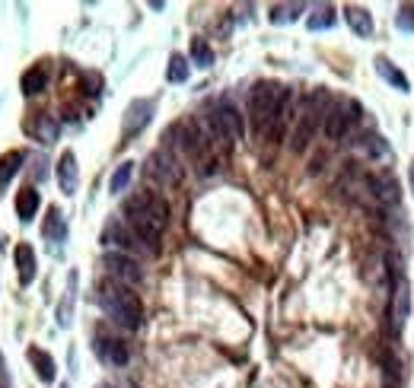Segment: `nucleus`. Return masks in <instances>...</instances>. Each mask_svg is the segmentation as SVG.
<instances>
[{
	"instance_id": "1",
	"label": "nucleus",
	"mask_w": 414,
	"mask_h": 388,
	"mask_svg": "<svg viewBox=\"0 0 414 388\" xmlns=\"http://www.w3.org/2000/svg\"><path fill=\"white\" fill-rule=\"evenodd\" d=\"M121 213H125L127 226L137 233V239L144 242L146 252L159 254V239H163V229L169 226V204L156 191H137L125 201Z\"/></svg>"
},
{
	"instance_id": "2",
	"label": "nucleus",
	"mask_w": 414,
	"mask_h": 388,
	"mask_svg": "<svg viewBox=\"0 0 414 388\" xmlns=\"http://www.w3.org/2000/svg\"><path fill=\"white\" fill-rule=\"evenodd\" d=\"M99 302L105 309V315L112 322H118L121 328L137 331L144 324V305H140L137 293H131V286L118 283V280H102L99 283Z\"/></svg>"
},
{
	"instance_id": "3",
	"label": "nucleus",
	"mask_w": 414,
	"mask_h": 388,
	"mask_svg": "<svg viewBox=\"0 0 414 388\" xmlns=\"http://www.w3.org/2000/svg\"><path fill=\"white\" fill-rule=\"evenodd\" d=\"M290 99V89L280 86L274 80H258L248 89V118H252L255 134H265L268 124L274 121V114L280 112V105Z\"/></svg>"
},
{
	"instance_id": "4",
	"label": "nucleus",
	"mask_w": 414,
	"mask_h": 388,
	"mask_svg": "<svg viewBox=\"0 0 414 388\" xmlns=\"http://www.w3.org/2000/svg\"><path fill=\"white\" fill-rule=\"evenodd\" d=\"M318 95H322V93L309 95V99H306V108L299 112L297 127H293V134H290V150L293 153H306V150H309V143H312V137H316L318 121H322V112L316 108Z\"/></svg>"
},
{
	"instance_id": "5",
	"label": "nucleus",
	"mask_w": 414,
	"mask_h": 388,
	"mask_svg": "<svg viewBox=\"0 0 414 388\" xmlns=\"http://www.w3.org/2000/svg\"><path fill=\"white\" fill-rule=\"evenodd\" d=\"M207 121H210L214 137H220V140H242L246 137L242 112L236 105H229V102H220V105L214 108V114H207Z\"/></svg>"
},
{
	"instance_id": "6",
	"label": "nucleus",
	"mask_w": 414,
	"mask_h": 388,
	"mask_svg": "<svg viewBox=\"0 0 414 388\" xmlns=\"http://www.w3.org/2000/svg\"><path fill=\"white\" fill-rule=\"evenodd\" d=\"M102 264L108 267L112 280H118V283H125V286H140V283H144V271H140V264L131 258V254L105 252V254H102Z\"/></svg>"
},
{
	"instance_id": "7",
	"label": "nucleus",
	"mask_w": 414,
	"mask_h": 388,
	"mask_svg": "<svg viewBox=\"0 0 414 388\" xmlns=\"http://www.w3.org/2000/svg\"><path fill=\"white\" fill-rule=\"evenodd\" d=\"M102 242L105 245H115L118 252H125V254H131V252H146L144 248V242L137 239V233H134L131 226H127L125 220H112L105 229H102ZM150 254V252H146Z\"/></svg>"
},
{
	"instance_id": "8",
	"label": "nucleus",
	"mask_w": 414,
	"mask_h": 388,
	"mask_svg": "<svg viewBox=\"0 0 414 388\" xmlns=\"http://www.w3.org/2000/svg\"><path fill=\"white\" fill-rule=\"evenodd\" d=\"M350 114H347V102H335V105L325 112V121H322V131L328 140H341L344 134L350 131Z\"/></svg>"
},
{
	"instance_id": "9",
	"label": "nucleus",
	"mask_w": 414,
	"mask_h": 388,
	"mask_svg": "<svg viewBox=\"0 0 414 388\" xmlns=\"http://www.w3.org/2000/svg\"><path fill=\"white\" fill-rule=\"evenodd\" d=\"M367 184H369L373 197L382 204V207H395V204L401 201V188H398V182H395L392 175H369Z\"/></svg>"
},
{
	"instance_id": "10",
	"label": "nucleus",
	"mask_w": 414,
	"mask_h": 388,
	"mask_svg": "<svg viewBox=\"0 0 414 388\" xmlns=\"http://www.w3.org/2000/svg\"><path fill=\"white\" fill-rule=\"evenodd\" d=\"M150 175L156 178V182H163V184H176L178 178H182V169H178L176 159H172L166 150H156L150 156Z\"/></svg>"
},
{
	"instance_id": "11",
	"label": "nucleus",
	"mask_w": 414,
	"mask_h": 388,
	"mask_svg": "<svg viewBox=\"0 0 414 388\" xmlns=\"http://www.w3.org/2000/svg\"><path fill=\"white\" fill-rule=\"evenodd\" d=\"M96 353L105 363H112V366H125V363L131 360L125 343H121L118 337H108V334H96Z\"/></svg>"
},
{
	"instance_id": "12",
	"label": "nucleus",
	"mask_w": 414,
	"mask_h": 388,
	"mask_svg": "<svg viewBox=\"0 0 414 388\" xmlns=\"http://www.w3.org/2000/svg\"><path fill=\"white\" fill-rule=\"evenodd\" d=\"M57 184H61L64 194H76V184H80V172H76V156L74 153H64L61 163H57Z\"/></svg>"
},
{
	"instance_id": "13",
	"label": "nucleus",
	"mask_w": 414,
	"mask_h": 388,
	"mask_svg": "<svg viewBox=\"0 0 414 388\" xmlns=\"http://www.w3.org/2000/svg\"><path fill=\"white\" fill-rule=\"evenodd\" d=\"M13 258H16V267H19V283L29 286L32 280H35V248L29 245V242H19L16 248H13Z\"/></svg>"
},
{
	"instance_id": "14",
	"label": "nucleus",
	"mask_w": 414,
	"mask_h": 388,
	"mask_svg": "<svg viewBox=\"0 0 414 388\" xmlns=\"http://www.w3.org/2000/svg\"><path fill=\"white\" fill-rule=\"evenodd\" d=\"M344 19H347V25L360 38L373 35V13H367L363 6H344Z\"/></svg>"
},
{
	"instance_id": "15",
	"label": "nucleus",
	"mask_w": 414,
	"mask_h": 388,
	"mask_svg": "<svg viewBox=\"0 0 414 388\" xmlns=\"http://www.w3.org/2000/svg\"><path fill=\"white\" fill-rule=\"evenodd\" d=\"M38 204H42L38 191L35 188H23L16 194V216L23 223H32V220H35V213H38Z\"/></svg>"
},
{
	"instance_id": "16",
	"label": "nucleus",
	"mask_w": 414,
	"mask_h": 388,
	"mask_svg": "<svg viewBox=\"0 0 414 388\" xmlns=\"http://www.w3.org/2000/svg\"><path fill=\"white\" fill-rule=\"evenodd\" d=\"M153 114V102H134L131 108H127V118H125V134H134L140 131V127L150 121Z\"/></svg>"
},
{
	"instance_id": "17",
	"label": "nucleus",
	"mask_w": 414,
	"mask_h": 388,
	"mask_svg": "<svg viewBox=\"0 0 414 388\" xmlns=\"http://www.w3.org/2000/svg\"><path fill=\"white\" fill-rule=\"evenodd\" d=\"M19 86H23L25 95L45 93V86H48V74H45V67H29L23 74V80H19Z\"/></svg>"
},
{
	"instance_id": "18",
	"label": "nucleus",
	"mask_w": 414,
	"mask_h": 388,
	"mask_svg": "<svg viewBox=\"0 0 414 388\" xmlns=\"http://www.w3.org/2000/svg\"><path fill=\"white\" fill-rule=\"evenodd\" d=\"M376 360H379V366H382V375H386V385H395V382L401 379V363H398V356L392 353V350H376Z\"/></svg>"
},
{
	"instance_id": "19",
	"label": "nucleus",
	"mask_w": 414,
	"mask_h": 388,
	"mask_svg": "<svg viewBox=\"0 0 414 388\" xmlns=\"http://www.w3.org/2000/svg\"><path fill=\"white\" fill-rule=\"evenodd\" d=\"M29 363L35 366V372H38V379L42 382H54V360H51L45 350L29 347Z\"/></svg>"
},
{
	"instance_id": "20",
	"label": "nucleus",
	"mask_w": 414,
	"mask_h": 388,
	"mask_svg": "<svg viewBox=\"0 0 414 388\" xmlns=\"http://www.w3.org/2000/svg\"><path fill=\"white\" fill-rule=\"evenodd\" d=\"M29 131L35 134L42 143H54L57 140V121L51 118V114H38V118L29 124Z\"/></svg>"
},
{
	"instance_id": "21",
	"label": "nucleus",
	"mask_w": 414,
	"mask_h": 388,
	"mask_svg": "<svg viewBox=\"0 0 414 388\" xmlns=\"http://www.w3.org/2000/svg\"><path fill=\"white\" fill-rule=\"evenodd\" d=\"M376 70H379V76H386V80L392 83V86L398 89V93H408V89H411V83H408V76L401 74V70H395L392 64L386 61V57H376Z\"/></svg>"
},
{
	"instance_id": "22",
	"label": "nucleus",
	"mask_w": 414,
	"mask_h": 388,
	"mask_svg": "<svg viewBox=\"0 0 414 388\" xmlns=\"http://www.w3.org/2000/svg\"><path fill=\"white\" fill-rule=\"evenodd\" d=\"M19 165H23V153H19V150L4 153V156H0V188H4V184H10V178L19 172Z\"/></svg>"
},
{
	"instance_id": "23",
	"label": "nucleus",
	"mask_w": 414,
	"mask_h": 388,
	"mask_svg": "<svg viewBox=\"0 0 414 388\" xmlns=\"http://www.w3.org/2000/svg\"><path fill=\"white\" fill-rule=\"evenodd\" d=\"M166 80L169 83H185L188 80V61L182 54H172L169 57V67H166Z\"/></svg>"
},
{
	"instance_id": "24",
	"label": "nucleus",
	"mask_w": 414,
	"mask_h": 388,
	"mask_svg": "<svg viewBox=\"0 0 414 388\" xmlns=\"http://www.w3.org/2000/svg\"><path fill=\"white\" fill-rule=\"evenodd\" d=\"M191 61H195L197 67H210V64H214V51H210V45L204 42V38H195V42H191Z\"/></svg>"
},
{
	"instance_id": "25",
	"label": "nucleus",
	"mask_w": 414,
	"mask_h": 388,
	"mask_svg": "<svg viewBox=\"0 0 414 388\" xmlns=\"http://www.w3.org/2000/svg\"><path fill=\"white\" fill-rule=\"evenodd\" d=\"M131 172H134V163H121L118 169L112 172V182H108L112 194H118V191H125V188H127V182H131Z\"/></svg>"
},
{
	"instance_id": "26",
	"label": "nucleus",
	"mask_w": 414,
	"mask_h": 388,
	"mask_svg": "<svg viewBox=\"0 0 414 388\" xmlns=\"http://www.w3.org/2000/svg\"><path fill=\"white\" fill-rule=\"evenodd\" d=\"M331 25H335V13H331V6H318V10L309 16V29H312V32L331 29Z\"/></svg>"
},
{
	"instance_id": "27",
	"label": "nucleus",
	"mask_w": 414,
	"mask_h": 388,
	"mask_svg": "<svg viewBox=\"0 0 414 388\" xmlns=\"http://www.w3.org/2000/svg\"><path fill=\"white\" fill-rule=\"evenodd\" d=\"M45 235L48 239H64L67 235V226H64V220H61V213L57 210H48V223H45Z\"/></svg>"
},
{
	"instance_id": "28",
	"label": "nucleus",
	"mask_w": 414,
	"mask_h": 388,
	"mask_svg": "<svg viewBox=\"0 0 414 388\" xmlns=\"http://www.w3.org/2000/svg\"><path fill=\"white\" fill-rule=\"evenodd\" d=\"M395 25H398L401 32H414V10L411 6H401L398 16H395Z\"/></svg>"
},
{
	"instance_id": "29",
	"label": "nucleus",
	"mask_w": 414,
	"mask_h": 388,
	"mask_svg": "<svg viewBox=\"0 0 414 388\" xmlns=\"http://www.w3.org/2000/svg\"><path fill=\"white\" fill-rule=\"evenodd\" d=\"M411 188H414V163H411Z\"/></svg>"
},
{
	"instance_id": "30",
	"label": "nucleus",
	"mask_w": 414,
	"mask_h": 388,
	"mask_svg": "<svg viewBox=\"0 0 414 388\" xmlns=\"http://www.w3.org/2000/svg\"><path fill=\"white\" fill-rule=\"evenodd\" d=\"M99 388H112V385H99Z\"/></svg>"
},
{
	"instance_id": "31",
	"label": "nucleus",
	"mask_w": 414,
	"mask_h": 388,
	"mask_svg": "<svg viewBox=\"0 0 414 388\" xmlns=\"http://www.w3.org/2000/svg\"><path fill=\"white\" fill-rule=\"evenodd\" d=\"M386 388H392V385H386Z\"/></svg>"
},
{
	"instance_id": "32",
	"label": "nucleus",
	"mask_w": 414,
	"mask_h": 388,
	"mask_svg": "<svg viewBox=\"0 0 414 388\" xmlns=\"http://www.w3.org/2000/svg\"><path fill=\"white\" fill-rule=\"evenodd\" d=\"M64 388H67V385H64Z\"/></svg>"
}]
</instances>
